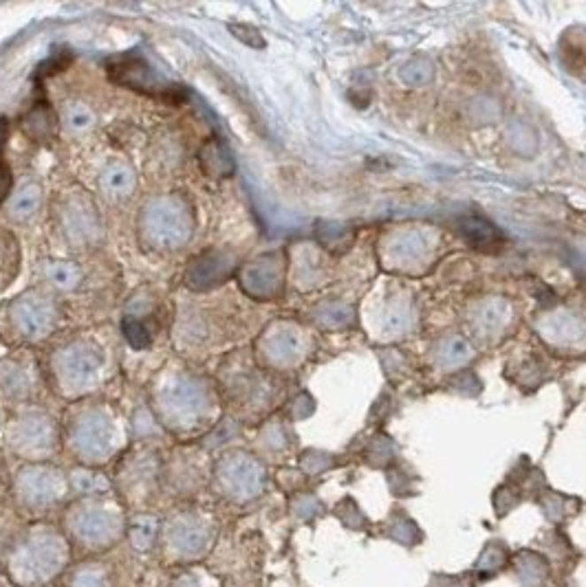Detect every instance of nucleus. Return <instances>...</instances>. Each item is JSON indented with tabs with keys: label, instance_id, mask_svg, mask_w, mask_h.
<instances>
[{
	"label": "nucleus",
	"instance_id": "obj_19",
	"mask_svg": "<svg viewBox=\"0 0 586 587\" xmlns=\"http://www.w3.org/2000/svg\"><path fill=\"white\" fill-rule=\"evenodd\" d=\"M40 205H43V189H40L35 183L22 185V188L9 198L7 205L9 218L16 222L29 220L31 216L38 213Z\"/></svg>",
	"mask_w": 586,
	"mask_h": 587
},
{
	"label": "nucleus",
	"instance_id": "obj_25",
	"mask_svg": "<svg viewBox=\"0 0 586 587\" xmlns=\"http://www.w3.org/2000/svg\"><path fill=\"white\" fill-rule=\"evenodd\" d=\"M62 124L71 132H86L93 128L95 115L86 104H69L62 115Z\"/></svg>",
	"mask_w": 586,
	"mask_h": 587
},
{
	"label": "nucleus",
	"instance_id": "obj_11",
	"mask_svg": "<svg viewBox=\"0 0 586 587\" xmlns=\"http://www.w3.org/2000/svg\"><path fill=\"white\" fill-rule=\"evenodd\" d=\"M62 489H65V484H62L60 473L53 471V468H27L18 480V490H20L22 499L34 504V506H47V504L58 502Z\"/></svg>",
	"mask_w": 586,
	"mask_h": 587
},
{
	"label": "nucleus",
	"instance_id": "obj_8",
	"mask_svg": "<svg viewBox=\"0 0 586 587\" xmlns=\"http://www.w3.org/2000/svg\"><path fill=\"white\" fill-rule=\"evenodd\" d=\"M223 489L238 499L254 498L262 489V471L252 458L230 456L219 468Z\"/></svg>",
	"mask_w": 586,
	"mask_h": 587
},
{
	"label": "nucleus",
	"instance_id": "obj_6",
	"mask_svg": "<svg viewBox=\"0 0 586 587\" xmlns=\"http://www.w3.org/2000/svg\"><path fill=\"white\" fill-rule=\"evenodd\" d=\"M108 73H111V77L117 84L129 86V89L137 90V93L152 95V97H176V93H179V89L166 84L161 77L154 75L152 68L142 58H121V60L113 62L108 66Z\"/></svg>",
	"mask_w": 586,
	"mask_h": 587
},
{
	"label": "nucleus",
	"instance_id": "obj_32",
	"mask_svg": "<svg viewBox=\"0 0 586 587\" xmlns=\"http://www.w3.org/2000/svg\"><path fill=\"white\" fill-rule=\"evenodd\" d=\"M74 587H106V581H104V576L99 575V572L86 570L75 576Z\"/></svg>",
	"mask_w": 586,
	"mask_h": 587
},
{
	"label": "nucleus",
	"instance_id": "obj_9",
	"mask_svg": "<svg viewBox=\"0 0 586 587\" xmlns=\"http://www.w3.org/2000/svg\"><path fill=\"white\" fill-rule=\"evenodd\" d=\"M12 320L13 326L29 339H43L49 330L53 328V320H56V311H53L51 302L43 295H29V297H20L12 306Z\"/></svg>",
	"mask_w": 586,
	"mask_h": 587
},
{
	"label": "nucleus",
	"instance_id": "obj_35",
	"mask_svg": "<svg viewBox=\"0 0 586 587\" xmlns=\"http://www.w3.org/2000/svg\"><path fill=\"white\" fill-rule=\"evenodd\" d=\"M176 587H197V583H190V581H184V583H179Z\"/></svg>",
	"mask_w": 586,
	"mask_h": 587
},
{
	"label": "nucleus",
	"instance_id": "obj_12",
	"mask_svg": "<svg viewBox=\"0 0 586 587\" xmlns=\"http://www.w3.org/2000/svg\"><path fill=\"white\" fill-rule=\"evenodd\" d=\"M210 541V528L197 517H179L170 523L168 530V544L179 554H201Z\"/></svg>",
	"mask_w": 586,
	"mask_h": 587
},
{
	"label": "nucleus",
	"instance_id": "obj_33",
	"mask_svg": "<svg viewBox=\"0 0 586 587\" xmlns=\"http://www.w3.org/2000/svg\"><path fill=\"white\" fill-rule=\"evenodd\" d=\"M437 587H476V583L470 579V576L448 575V576H437Z\"/></svg>",
	"mask_w": 586,
	"mask_h": 587
},
{
	"label": "nucleus",
	"instance_id": "obj_22",
	"mask_svg": "<svg viewBox=\"0 0 586 587\" xmlns=\"http://www.w3.org/2000/svg\"><path fill=\"white\" fill-rule=\"evenodd\" d=\"M386 537L393 539L395 544L403 545V548H417L424 541V532L417 526L406 513H395L386 523Z\"/></svg>",
	"mask_w": 586,
	"mask_h": 587
},
{
	"label": "nucleus",
	"instance_id": "obj_20",
	"mask_svg": "<svg viewBox=\"0 0 586 587\" xmlns=\"http://www.w3.org/2000/svg\"><path fill=\"white\" fill-rule=\"evenodd\" d=\"M20 271V244L16 236L0 229V290L7 289Z\"/></svg>",
	"mask_w": 586,
	"mask_h": 587
},
{
	"label": "nucleus",
	"instance_id": "obj_4",
	"mask_svg": "<svg viewBox=\"0 0 586 587\" xmlns=\"http://www.w3.org/2000/svg\"><path fill=\"white\" fill-rule=\"evenodd\" d=\"M74 444L82 458L104 460L113 453L117 444V427L99 409L82 413L74 425Z\"/></svg>",
	"mask_w": 586,
	"mask_h": 587
},
{
	"label": "nucleus",
	"instance_id": "obj_14",
	"mask_svg": "<svg viewBox=\"0 0 586 587\" xmlns=\"http://www.w3.org/2000/svg\"><path fill=\"white\" fill-rule=\"evenodd\" d=\"M513 575L522 587H544L551 576V563L543 552L531 548L518 550L512 557Z\"/></svg>",
	"mask_w": 586,
	"mask_h": 587
},
{
	"label": "nucleus",
	"instance_id": "obj_17",
	"mask_svg": "<svg viewBox=\"0 0 586 587\" xmlns=\"http://www.w3.org/2000/svg\"><path fill=\"white\" fill-rule=\"evenodd\" d=\"M20 128L25 130V135L29 139L38 141V143H47L56 136L58 132V117L47 104H38V106L31 108L20 121Z\"/></svg>",
	"mask_w": 586,
	"mask_h": 587
},
{
	"label": "nucleus",
	"instance_id": "obj_18",
	"mask_svg": "<svg viewBox=\"0 0 586 587\" xmlns=\"http://www.w3.org/2000/svg\"><path fill=\"white\" fill-rule=\"evenodd\" d=\"M135 172L130 170L126 163H111V166L104 167L102 176H99V185L108 196L113 198H126V196L133 194L135 189Z\"/></svg>",
	"mask_w": 586,
	"mask_h": 587
},
{
	"label": "nucleus",
	"instance_id": "obj_13",
	"mask_svg": "<svg viewBox=\"0 0 586 587\" xmlns=\"http://www.w3.org/2000/svg\"><path fill=\"white\" fill-rule=\"evenodd\" d=\"M230 275V258L219 251H206L197 258L188 268V284L194 290L215 289Z\"/></svg>",
	"mask_w": 586,
	"mask_h": 587
},
{
	"label": "nucleus",
	"instance_id": "obj_16",
	"mask_svg": "<svg viewBox=\"0 0 586 587\" xmlns=\"http://www.w3.org/2000/svg\"><path fill=\"white\" fill-rule=\"evenodd\" d=\"M512 563V550L505 541L501 539H489L488 544L481 548L479 557H476L474 566V575H479L481 579H489V576L498 575V572L505 570L507 566Z\"/></svg>",
	"mask_w": 586,
	"mask_h": 587
},
{
	"label": "nucleus",
	"instance_id": "obj_5",
	"mask_svg": "<svg viewBox=\"0 0 586 587\" xmlns=\"http://www.w3.org/2000/svg\"><path fill=\"white\" fill-rule=\"evenodd\" d=\"M102 367V354L89 344H74L56 361V370L62 376V383L71 390L90 388L98 381Z\"/></svg>",
	"mask_w": 586,
	"mask_h": 587
},
{
	"label": "nucleus",
	"instance_id": "obj_34",
	"mask_svg": "<svg viewBox=\"0 0 586 587\" xmlns=\"http://www.w3.org/2000/svg\"><path fill=\"white\" fill-rule=\"evenodd\" d=\"M9 194H12V172L0 161V205L9 198Z\"/></svg>",
	"mask_w": 586,
	"mask_h": 587
},
{
	"label": "nucleus",
	"instance_id": "obj_31",
	"mask_svg": "<svg viewBox=\"0 0 586 587\" xmlns=\"http://www.w3.org/2000/svg\"><path fill=\"white\" fill-rule=\"evenodd\" d=\"M518 504V493H512V490L503 489L501 493H496V513L498 517H505L507 513L512 511L513 506Z\"/></svg>",
	"mask_w": 586,
	"mask_h": 587
},
{
	"label": "nucleus",
	"instance_id": "obj_24",
	"mask_svg": "<svg viewBox=\"0 0 586 587\" xmlns=\"http://www.w3.org/2000/svg\"><path fill=\"white\" fill-rule=\"evenodd\" d=\"M0 390L9 394H22L29 390L27 367H22L20 363H9L7 367H0Z\"/></svg>",
	"mask_w": 586,
	"mask_h": 587
},
{
	"label": "nucleus",
	"instance_id": "obj_29",
	"mask_svg": "<svg viewBox=\"0 0 586 587\" xmlns=\"http://www.w3.org/2000/svg\"><path fill=\"white\" fill-rule=\"evenodd\" d=\"M347 506H348V511H340L338 508V517L344 521V526L351 528V530H362V528H366L368 520L362 515L360 508H357L353 502H347Z\"/></svg>",
	"mask_w": 586,
	"mask_h": 587
},
{
	"label": "nucleus",
	"instance_id": "obj_26",
	"mask_svg": "<svg viewBox=\"0 0 586 587\" xmlns=\"http://www.w3.org/2000/svg\"><path fill=\"white\" fill-rule=\"evenodd\" d=\"M154 532H157V521L150 520V517H139L135 520L133 528H130V539H133L135 548L146 550L154 539Z\"/></svg>",
	"mask_w": 586,
	"mask_h": 587
},
{
	"label": "nucleus",
	"instance_id": "obj_28",
	"mask_svg": "<svg viewBox=\"0 0 586 587\" xmlns=\"http://www.w3.org/2000/svg\"><path fill=\"white\" fill-rule=\"evenodd\" d=\"M124 332L126 339H129L135 348H146L150 344V332L146 330V326L139 320H135V317H129V320L124 321Z\"/></svg>",
	"mask_w": 586,
	"mask_h": 587
},
{
	"label": "nucleus",
	"instance_id": "obj_1",
	"mask_svg": "<svg viewBox=\"0 0 586 587\" xmlns=\"http://www.w3.org/2000/svg\"><path fill=\"white\" fill-rule=\"evenodd\" d=\"M192 207L184 196H161L146 205L139 220L146 244L161 251L181 249L192 236Z\"/></svg>",
	"mask_w": 586,
	"mask_h": 587
},
{
	"label": "nucleus",
	"instance_id": "obj_30",
	"mask_svg": "<svg viewBox=\"0 0 586 587\" xmlns=\"http://www.w3.org/2000/svg\"><path fill=\"white\" fill-rule=\"evenodd\" d=\"M543 511L544 515H547L549 521L553 523H560L566 520V515H569V511L565 508V504H562V499L558 498H549L543 502Z\"/></svg>",
	"mask_w": 586,
	"mask_h": 587
},
{
	"label": "nucleus",
	"instance_id": "obj_23",
	"mask_svg": "<svg viewBox=\"0 0 586 587\" xmlns=\"http://www.w3.org/2000/svg\"><path fill=\"white\" fill-rule=\"evenodd\" d=\"M44 275H47V280L51 282L56 289L69 290L77 286V282H80V277H82V271H80V266L74 262L56 260V262L47 264V268H44Z\"/></svg>",
	"mask_w": 586,
	"mask_h": 587
},
{
	"label": "nucleus",
	"instance_id": "obj_27",
	"mask_svg": "<svg viewBox=\"0 0 586 587\" xmlns=\"http://www.w3.org/2000/svg\"><path fill=\"white\" fill-rule=\"evenodd\" d=\"M74 484L80 493H98V490L106 489V480L98 473L90 471H77L74 473Z\"/></svg>",
	"mask_w": 586,
	"mask_h": 587
},
{
	"label": "nucleus",
	"instance_id": "obj_3",
	"mask_svg": "<svg viewBox=\"0 0 586 587\" xmlns=\"http://www.w3.org/2000/svg\"><path fill=\"white\" fill-rule=\"evenodd\" d=\"M161 413L168 425H176L181 429L197 427L210 409V396L203 385L190 379H176L168 390L161 391Z\"/></svg>",
	"mask_w": 586,
	"mask_h": 587
},
{
	"label": "nucleus",
	"instance_id": "obj_7",
	"mask_svg": "<svg viewBox=\"0 0 586 587\" xmlns=\"http://www.w3.org/2000/svg\"><path fill=\"white\" fill-rule=\"evenodd\" d=\"M12 443L18 452L27 456H44L53 449L56 431H53L51 421L43 413H25L13 425Z\"/></svg>",
	"mask_w": 586,
	"mask_h": 587
},
{
	"label": "nucleus",
	"instance_id": "obj_2",
	"mask_svg": "<svg viewBox=\"0 0 586 587\" xmlns=\"http://www.w3.org/2000/svg\"><path fill=\"white\" fill-rule=\"evenodd\" d=\"M65 561L66 548L60 537L51 532H40L18 550L12 561V572L20 583L35 585L60 572Z\"/></svg>",
	"mask_w": 586,
	"mask_h": 587
},
{
	"label": "nucleus",
	"instance_id": "obj_21",
	"mask_svg": "<svg viewBox=\"0 0 586 587\" xmlns=\"http://www.w3.org/2000/svg\"><path fill=\"white\" fill-rule=\"evenodd\" d=\"M199 163H201V170L206 176L212 179H225L234 170V161H231L227 148L219 141H210L206 148L199 154Z\"/></svg>",
	"mask_w": 586,
	"mask_h": 587
},
{
	"label": "nucleus",
	"instance_id": "obj_10",
	"mask_svg": "<svg viewBox=\"0 0 586 587\" xmlns=\"http://www.w3.org/2000/svg\"><path fill=\"white\" fill-rule=\"evenodd\" d=\"M71 528L82 541L86 544H111L117 535H120V517L117 513L108 511L102 506H89L82 508L80 513H75L74 520H71Z\"/></svg>",
	"mask_w": 586,
	"mask_h": 587
},
{
	"label": "nucleus",
	"instance_id": "obj_15",
	"mask_svg": "<svg viewBox=\"0 0 586 587\" xmlns=\"http://www.w3.org/2000/svg\"><path fill=\"white\" fill-rule=\"evenodd\" d=\"M62 222H65V229L69 231L71 238L80 240V243H89L99 236L98 213H95L93 205H86L84 200L69 203Z\"/></svg>",
	"mask_w": 586,
	"mask_h": 587
}]
</instances>
